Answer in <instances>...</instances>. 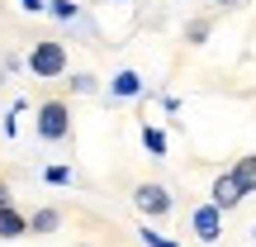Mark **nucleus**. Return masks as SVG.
Here are the masks:
<instances>
[{"instance_id": "obj_1", "label": "nucleus", "mask_w": 256, "mask_h": 247, "mask_svg": "<svg viewBox=\"0 0 256 247\" xmlns=\"http://www.w3.org/2000/svg\"><path fill=\"white\" fill-rule=\"evenodd\" d=\"M34 133L43 138L48 147H62L76 138V124H72V100L62 95H48V100L34 105Z\"/></svg>"}, {"instance_id": "obj_2", "label": "nucleus", "mask_w": 256, "mask_h": 247, "mask_svg": "<svg viewBox=\"0 0 256 247\" xmlns=\"http://www.w3.org/2000/svg\"><path fill=\"white\" fill-rule=\"evenodd\" d=\"M24 72L34 76V81H62L66 72H72V53H66L62 38H34V48L24 53Z\"/></svg>"}, {"instance_id": "obj_3", "label": "nucleus", "mask_w": 256, "mask_h": 247, "mask_svg": "<svg viewBox=\"0 0 256 247\" xmlns=\"http://www.w3.org/2000/svg\"><path fill=\"white\" fill-rule=\"evenodd\" d=\"M128 200H133V209L142 214V223H156V219H166V214L176 209V195L166 190L162 181H138Z\"/></svg>"}, {"instance_id": "obj_4", "label": "nucleus", "mask_w": 256, "mask_h": 247, "mask_svg": "<svg viewBox=\"0 0 256 247\" xmlns=\"http://www.w3.org/2000/svg\"><path fill=\"white\" fill-rule=\"evenodd\" d=\"M190 233H194L204 247H214V242L223 238V209H218V204H209V200L194 204V209H190Z\"/></svg>"}, {"instance_id": "obj_5", "label": "nucleus", "mask_w": 256, "mask_h": 247, "mask_svg": "<svg viewBox=\"0 0 256 247\" xmlns=\"http://www.w3.org/2000/svg\"><path fill=\"white\" fill-rule=\"evenodd\" d=\"M142 95H147L142 72L124 67V72H114V76H110V91H104V100H110V105H128V100H142Z\"/></svg>"}, {"instance_id": "obj_6", "label": "nucleus", "mask_w": 256, "mask_h": 247, "mask_svg": "<svg viewBox=\"0 0 256 247\" xmlns=\"http://www.w3.org/2000/svg\"><path fill=\"white\" fill-rule=\"evenodd\" d=\"M242 200H247V190L238 185V176H232V171H218V176L209 181V204H218L223 214H232Z\"/></svg>"}, {"instance_id": "obj_7", "label": "nucleus", "mask_w": 256, "mask_h": 247, "mask_svg": "<svg viewBox=\"0 0 256 247\" xmlns=\"http://www.w3.org/2000/svg\"><path fill=\"white\" fill-rule=\"evenodd\" d=\"M57 228H62V209L57 204H43V209L28 214V238H52Z\"/></svg>"}, {"instance_id": "obj_8", "label": "nucleus", "mask_w": 256, "mask_h": 247, "mask_svg": "<svg viewBox=\"0 0 256 247\" xmlns=\"http://www.w3.org/2000/svg\"><path fill=\"white\" fill-rule=\"evenodd\" d=\"M19 238H28V214L10 204V209H0V242H19Z\"/></svg>"}, {"instance_id": "obj_9", "label": "nucleus", "mask_w": 256, "mask_h": 247, "mask_svg": "<svg viewBox=\"0 0 256 247\" xmlns=\"http://www.w3.org/2000/svg\"><path fill=\"white\" fill-rule=\"evenodd\" d=\"M209 34H214V19L209 15L185 19V48H204V43H209Z\"/></svg>"}, {"instance_id": "obj_10", "label": "nucleus", "mask_w": 256, "mask_h": 247, "mask_svg": "<svg viewBox=\"0 0 256 247\" xmlns=\"http://www.w3.org/2000/svg\"><path fill=\"white\" fill-rule=\"evenodd\" d=\"M232 176H238V185L247 195H256V152H242L238 162H232Z\"/></svg>"}, {"instance_id": "obj_11", "label": "nucleus", "mask_w": 256, "mask_h": 247, "mask_svg": "<svg viewBox=\"0 0 256 247\" xmlns=\"http://www.w3.org/2000/svg\"><path fill=\"white\" fill-rule=\"evenodd\" d=\"M142 147H147L152 157H166V128H156V124L142 119Z\"/></svg>"}, {"instance_id": "obj_12", "label": "nucleus", "mask_w": 256, "mask_h": 247, "mask_svg": "<svg viewBox=\"0 0 256 247\" xmlns=\"http://www.w3.org/2000/svg\"><path fill=\"white\" fill-rule=\"evenodd\" d=\"M48 15H52L57 24H76V19H81V5H76V0H48Z\"/></svg>"}, {"instance_id": "obj_13", "label": "nucleus", "mask_w": 256, "mask_h": 247, "mask_svg": "<svg viewBox=\"0 0 256 247\" xmlns=\"http://www.w3.org/2000/svg\"><path fill=\"white\" fill-rule=\"evenodd\" d=\"M76 176H72V166L66 162H52V166H43V185H72Z\"/></svg>"}, {"instance_id": "obj_14", "label": "nucleus", "mask_w": 256, "mask_h": 247, "mask_svg": "<svg viewBox=\"0 0 256 247\" xmlns=\"http://www.w3.org/2000/svg\"><path fill=\"white\" fill-rule=\"evenodd\" d=\"M100 91V76H90V72H72V95H95Z\"/></svg>"}, {"instance_id": "obj_15", "label": "nucleus", "mask_w": 256, "mask_h": 247, "mask_svg": "<svg viewBox=\"0 0 256 247\" xmlns=\"http://www.w3.org/2000/svg\"><path fill=\"white\" fill-rule=\"evenodd\" d=\"M138 238H142V247H180L176 238H166V233H156L152 223H142V228H138Z\"/></svg>"}, {"instance_id": "obj_16", "label": "nucleus", "mask_w": 256, "mask_h": 247, "mask_svg": "<svg viewBox=\"0 0 256 247\" xmlns=\"http://www.w3.org/2000/svg\"><path fill=\"white\" fill-rule=\"evenodd\" d=\"M19 10L24 15H48V0H19Z\"/></svg>"}, {"instance_id": "obj_17", "label": "nucleus", "mask_w": 256, "mask_h": 247, "mask_svg": "<svg viewBox=\"0 0 256 247\" xmlns=\"http://www.w3.org/2000/svg\"><path fill=\"white\" fill-rule=\"evenodd\" d=\"M10 204H14V190H10V181L0 176V209H10Z\"/></svg>"}, {"instance_id": "obj_18", "label": "nucleus", "mask_w": 256, "mask_h": 247, "mask_svg": "<svg viewBox=\"0 0 256 247\" xmlns=\"http://www.w3.org/2000/svg\"><path fill=\"white\" fill-rule=\"evenodd\" d=\"M152 95H156V100H162V110H171V114L180 110V100H176V95H166V91H152Z\"/></svg>"}, {"instance_id": "obj_19", "label": "nucleus", "mask_w": 256, "mask_h": 247, "mask_svg": "<svg viewBox=\"0 0 256 247\" xmlns=\"http://www.w3.org/2000/svg\"><path fill=\"white\" fill-rule=\"evenodd\" d=\"M214 5H223V10H242L247 0H214Z\"/></svg>"}, {"instance_id": "obj_20", "label": "nucleus", "mask_w": 256, "mask_h": 247, "mask_svg": "<svg viewBox=\"0 0 256 247\" xmlns=\"http://www.w3.org/2000/svg\"><path fill=\"white\" fill-rule=\"evenodd\" d=\"M252 247H256V223H252Z\"/></svg>"}, {"instance_id": "obj_21", "label": "nucleus", "mask_w": 256, "mask_h": 247, "mask_svg": "<svg viewBox=\"0 0 256 247\" xmlns=\"http://www.w3.org/2000/svg\"><path fill=\"white\" fill-rule=\"evenodd\" d=\"M0 86H5V67H0Z\"/></svg>"}, {"instance_id": "obj_22", "label": "nucleus", "mask_w": 256, "mask_h": 247, "mask_svg": "<svg viewBox=\"0 0 256 247\" xmlns=\"http://www.w3.org/2000/svg\"><path fill=\"white\" fill-rule=\"evenodd\" d=\"M110 5H128V0H110Z\"/></svg>"}]
</instances>
